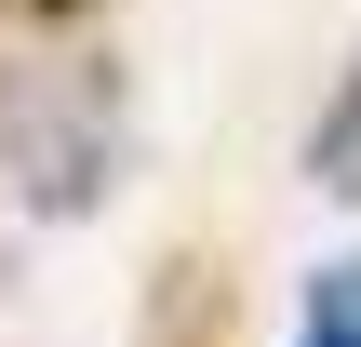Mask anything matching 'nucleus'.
<instances>
[{"label": "nucleus", "instance_id": "nucleus-1", "mask_svg": "<svg viewBox=\"0 0 361 347\" xmlns=\"http://www.w3.org/2000/svg\"><path fill=\"white\" fill-rule=\"evenodd\" d=\"M0 160H13V187H27L40 214H80V201L107 187V120L27 94V80H0Z\"/></svg>", "mask_w": 361, "mask_h": 347}, {"label": "nucleus", "instance_id": "nucleus-2", "mask_svg": "<svg viewBox=\"0 0 361 347\" xmlns=\"http://www.w3.org/2000/svg\"><path fill=\"white\" fill-rule=\"evenodd\" d=\"M295 347H361V254H335L295 308Z\"/></svg>", "mask_w": 361, "mask_h": 347}]
</instances>
